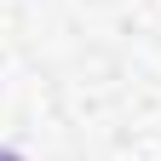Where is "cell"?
I'll use <instances>...</instances> for the list:
<instances>
[{"instance_id":"obj_1","label":"cell","mask_w":161,"mask_h":161,"mask_svg":"<svg viewBox=\"0 0 161 161\" xmlns=\"http://www.w3.org/2000/svg\"><path fill=\"white\" fill-rule=\"evenodd\" d=\"M0 161H17V155H6V150H0Z\"/></svg>"}]
</instances>
